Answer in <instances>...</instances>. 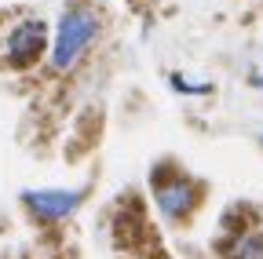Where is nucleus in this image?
Here are the masks:
<instances>
[{"label":"nucleus","instance_id":"nucleus-1","mask_svg":"<svg viewBox=\"0 0 263 259\" xmlns=\"http://www.w3.org/2000/svg\"><path fill=\"white\" fill-rule=\"evenodd\" d=\"M95 33H99V22H95L91 11H84V8L66 11L62 22H59V33H55L51 66H55V70H70V66H77V58L88 51V44L95 41Z\"/></svg>","mask_w":263,"mask_h":259},{"label":"nucleus","instance_id":"nucleus-2","mask_svg":"<svg viewBox=\"0 0 263 259\" xmlns=\"http://www.w3.org/2000/svg\"><path fill=\"white\" fill-rule=\"evenodd\" d=\"M44 41H48L44 22H18L8 37V62L18 70L29 66V62H37L41 51H44Z\"/></svg>","mask_w":263,"mask_h":259},{"label":"nucleus","instance_id":"nucleus-3","mask_svg":"<svg viewBox=\"0 0 263 259\" xmlns=\"http://www.w3.org/2000/svg\"><path fill=\"white\" fill-rule=\"evenodd\" d=\"M26 205L44 219H66L81 205V190H29Z\"/></svg>","mask_w":263,"mask_h":259},{"label":"nucleus","instance_id":"nucleus-4","mask_svg":"<svg viewBox=\"0 0 263 259\" xmlns=\"http://www.w3.org/2000/svg\"><path fill=\"white\" fill-rule=\"evenodd\" d=\"M194 186L183 183V179H172V183H161L157 186V208L168 215V219H183L190 208H194Z\"/></svg>","mask_w":263,"mask_h":259},{"label":"nucleus","instance_id":"nucleus-5","mask_svg":"<svg viewBox=\"0 0 263 259\" xmlns=\"http://www.w3.org/2000/svg\"><path fill=\"white\" fill-rule=\"evenodd\" d=\"M263 255V237H249L238 245V259H259Z\"/></svg>","mask_w":263,"mask_h":259}]
</instances>
